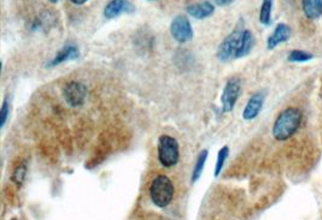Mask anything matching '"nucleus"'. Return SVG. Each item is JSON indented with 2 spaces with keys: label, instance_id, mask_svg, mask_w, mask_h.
I'll return each mask as SVG.
<instances>
[{
  "label": "nucleus",
  "instance_id": "9",
  "mask_svg": "<svg viewBox=\"0 0 322 220\" xmlns=\"http://www.w3.org/2000/svg\"><path fill=\"white\" fill-rule=\"evenodd\" d=\"M134 6L129 0H111L104 9V16L106 18H115L121 13L134 12Z\"/></svg>",
  "mask_w": 322,
  "mask_h": 220
},
{
  "label": "nucleus",
  "instance_id": "1",
  "mask_svg": "<svg viewBox=\"0 0 322 220\" xmlns=\"http://www.w3.org/2000/svg\"><path fill=\"white\" fill-rule=\"evenodd\" d=\"M302 112L296 107L284 110L274 122L271 134L276 141H287L291 139L302 124Z\"/></svg>",
  "mask_w": 322,
  "mask_h": 220
},
{
  "label": "nucleus",
  "instance_id": "3",
  "mask_svg": "<svg viewBox=\"0 0 322 220\" xmlns=\"http://www.w3.org/2000/svg\"><path fill=\"white\" fill-rule=\"evenodd\" d=\"M180 158L179 143L169 135H162L158 140V160L164 168L176 165Z\"/></svg>",
  "mask_w": 322,
  "mask_h": 220
},
{
  "label": "nucleus",
  "instance_id": "22",
  "mask_svg": "<svg viewBox=\"0 0 322 220\" xmlns=\"http://www.w3.org/2000/svg\"><path fill=\"white\" fill-rule=\"evenodd\" d=\"M70 1L75 5H82V4H85L87 0H70Z\"/></svg>",
  "mask_w": 322,
  "mask_h": 220
},
{
  "label": "nucleus",
  "instance_id": "14",
  "mask_svg": "<svg viewBox=\"0 0 322 220\" xmlns=\"http://www.w3.org/2000/svg\"><path fill=\"white\" fill-rule=\"evenodd\" d=\"M254 45H255V38L254 35H252L251 31L244 30L240 47H239V51L236 53V58H243L245 55L249 54V53L251 52V49H254Z\"/></svg>",
  "mask_w": 322,
  "mask_h": 220
},
{
  "label": "nucleus",
  "instance_id": "12",
  "mask_svg": "<svg viewBox=\"0 0 322 220\" xmlns=\"http://www.w3.org/2000/svg\"><path fill=\"white\" fill-rule=\"evenodd\" d=\"M79 57V49L74 45H68L63 47L59 52L56 54V57L50 62L49 66H57L62 63L68 62V60H74Z\"/></svg>",
  "mask_w": 322,
  "mask_h": 220
},
{
  "label": "nucleus",
  "instance_id": "15",
  "mask_svg": "<svg viewBox=\"0 0 322 220\" xmlns=\"http://www.w3.org/2000/svg\"><path fill=\"white\" fill-rule=\"evenodd\" d=\"M207 154H209V152H207L206 149L202 150V152L199 153L198 158H197V161H196V165H194L192 171V179H191V182L192 183H196L199 178H201L202 173H203L204 166H205V163H206Z\"/></svg>",
  "mask_w": 322,
  "mask_h": 220
},
{
  "label": "nucleus",
  "instance_id": "8",
  "mask_svg": "<svg viewBox=\"0 0 322 220\" xmlns=\"http://www.w3.org/2000/svg\"><path fill=\"white\" fill-rule=\"evenodd\" d=\"M265 94L263 92H257L252 95L247 101L243 111V118L245 121H254L256 117L260 115L262 110L263 104H264Z\"/></svg>",
  "mask_w": 322,
  "mask_h": 220
},
{
  "label": "nucleus",
  "instance_id": "16",
  "mask_svg": "<svg viewBox=\"0 0 322 220\" xmlns=\"http://www.w3.org/2000/svg\"><path fill=\"white\" fill-rule=\"evenodd\" d=\"M274 0H263L260 11V22L263 25H269L271 21V11H273Z\"/></svg>",
  "mask_w": 322,
  "mask_h": 220
},
{
  "label": "nucleus",
  "instance_id": "18",
  "mask_svg": "<svg viewBox=\"0 0 322 220\" xmlns=\"http://www.w3.org/2000/svg\"><path fill=\"white\" fill-rule=\"evenodd\" d=\"M228 155H230V148H228V146H225V147H222L219 150V153H217L216 166H215V177H219L221 172H222L223 166H225Z\"/></svg>",
  "mask_w": 322,
  "mask_h": 220
},
{
  "label": "nucleus",
  "instance_id": "23",
  "mask_svg": "<svg viewBox=\"0 0 322 220\" xmlns=\"http://www.w3.org/2000/svg\"><path fill=\"white\" fill-rule=\"evenodd\" d=\"M49 1H51V2H53V4H57V2H58V1H59V0H49Z\"/></svg>",
  "mask_w": 322,
  "mask_h": 220
},
{
  "label": "nucleus",
  "instance_id": "11",
  "mask_svg": "<svg viewBox=\"0 0 322 220\" xmlns=\"http://www.w3.org/2000/svg\"><path fill=\"white\" fill-rule=\"evenodd\" d=\"M215 11V6L210 1L198 2V4H193L187 7V13L197 20H203V18L209 17Z\"/></svg>",
  "mask_w": 322,
  "mask_h": 220
},
{
  "label": "nucleus",
  "instance_id": "19",
  "mask_svg": "<svg viewBox=\"0 0 322 220\" xmlns=\"http://www.w3.org/2000/svg\"><path fill=\"white\" fill-rule=\"evenodd\" d=\"M26 173H27V166L25 163L20 164V165L17 166V168L15 169V171H13L12 173V182L15 183L17 187H21V185L23 184V182H25V178H26Z\"/></svg>",
  "mask_w": 322,
  "mask_h": 220
},
{
  "label": "nucleus",
  "instance_id": "24",
  "mask_svg": "<svg viewBox=\"0 0 322 220\" xmlns=\"http://www.w3.org/2000/svg\"><path fill=\"white\" fill-rule=\"evenodd\" d=\"M11 220H17V219H11Z\"/></svg>",
  "mask_w": 322,
  "mask_h": 220
},
{
  "label": "nucleus",
  "instance_id": "4",
  "mask_svg": "<svg viewBox=\"0 0 322 220\" xmlns=\"http://www.w3.org/2000/svg\"><path fill=\"white\" fill-rule=\"evenodd\" d=\"M243 29H235L221 42L216 54L220 62H228L233 58H236V53L239 51L241 39H243Z\"/></svg>",
  "mask_w": 322,
  "mask_h": 220
},
{
  "label": "nucleus",
  "instance_id": "7",
  "mask_svg": "<svg viewBox=\"0 0 322 220\" xmlns=\"http://www.w3.org/2000/svg\"><path fill=\"white\" fill-rule=\"evenodd\" d=\"M86 95V86L76 81L69 82L63 89V97L71 107H79V106L84 105Z\"/></svg>",
  "mask_w": 322,
  "mask_h": 220
},
{
  "label": "nucleus",
  "instance_id": "13",
  "mask_svg": "<svg viewBox=\"0 0 322 220\" xmlns=\"http://www.w3.org/2000/svg\"><path fill=\"white\" fill-rule=\"evenodd\" d=\"M302 9L309 20H318L322 16V0H302Z\"/></svg>",
  "mask_w": 322,
  "mask_h": 220
},
{
  "label": "nucleus",
  "instance_id": "5",
  "mask_svg": "<svg viewBox=\"0 0 322 220\" xmlns=\"http://www.w3.org/2000/svg\"><path fill=\"white\" fill-rule=\"evenodd\" d=\"M241 91V82L238 77H232L228 79L223 88L222 95H221V105H222L223 112H232L235 107L236 101L239 99Z\"/></svg>",
  "mask_w": 322,
  "mask_h": 220
},
{
  "label": "nucleus",
  "instance_id": "20",
  "mask_svg": "<svg viewBox=\"0 0 322 220\" xmlns=\"http://www.w3.org/2000/svg\"><path fill=\"white\" fill-rule=\"evenodd\" d=\"M9 111H10L9 101H7V99H5L4 102H2L1 108H0V126H1V128H4L5 123H6L7 116H9Z\"/></svg>",
  "mask_w": 322,
  "mask_h": 220
},
{
  "label": "nucleus",
  "instance_id": "2",
  "mask_svg": "<svg viewBox=\"0 0 322 220\" xmlns=\"http://www.w3.org/2000/svg\"><path fill=\"white\" fill-rule=\"evenodd\" d=\"M150 196L157 207L166 208L174 197V185L164 174H159L153 179L150 187Z\"/></svg>",
  "mask_w": 322,
  "mask_h": 220
},
{
  "label": "nucleus",
  "instance_id": "17",
  "mask_svg": "<svg viewBox=\"0 0 322 220\" xmlns=\"http://www.w3.org/2000/svg\"><path fill=\"white\" fill-rule=\"evenodd\" d=\"M287 59L291 63H307L313 59V54L309 52L300 51V49H293L289 53Z\"/></svg>",
  "mask_w": 322,
  "mask_h": 220
},
{
  "label": "nucleus",
  "instance_id": "6",
  "mask_svg": "<svg viewBox=\"0 0 322 220\" xmlns=\"http://www.w3.org/2000/svg\"><path fill=\"white\" fill-rule=\"evenodd\" d=\"M170 33H172L173 38L180 44H185L193 38V30L190 21L186 16L182 15L176 16L173 20L172 24H170Z\"/></svg>",
  "mask_w": 322,
  "mask_h": 220
},
{
  "label": "nucleus",
  "instance_id": "10",
  "mask_svg": "<svg viewBox=\"0 0 322 220\" xmlns=\"http://www.w3.org/2000/svg\"><path fill=\"white\" fill-rule=\"evenodd\" d=\"M291 36V28L285 23H279L274 29L273 34L268 38L267 47L268 49H274L283 42H286Z\"/></svg>",
  "mask_w": 322,
  "mask_h": 220
},
{
  "label": "nucleus",
  "instance_id": "21",
  "mask_svg": "<svg viewBox=\"0 0 322 220\" xmlns=\"http://www.w3.org/2000/svg\"><path fill=\"white\" fill-rule=\"evenodd\" d=\"M233 0H215V4L219 6H225V5H230Z\"/></svg>",
  "mask_w": 322,
  "mask_h": 220
}]
</instances>
